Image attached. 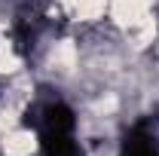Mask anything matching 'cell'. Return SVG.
I'll use <instances>...</instances> for the list:
<instances>
[{"label": "cell", "mask_w": 159, "mask_h": 156, "mask_svg": "<svg viewBox=\"0 0 159 156\" xmlns=\"http://www.w3.org/2000/svg\"><path fill=\"white\" fill-rule=\"evenodd\" d=\"M122 156H159V141L156 135L141 122L132 132H125V144H122Z\"/></svg>", "instance_id": "2"}, {"label": "cell", "mask_w": 159, "mask_h": 156, "mask_svg": "<svg viewBox=\"0 0 159 156\" xmlns=\"http://www.w3.org/2000/svg\"><path fill=\"white\" fill-rule=\"evenodd\" d=\"M31 122L37 129L43 156H83L77 144V119L67 104L49 101L40 110H34V119L28 117V126Z\"/></svg>", "instance_id": "1"}]
</instances>
